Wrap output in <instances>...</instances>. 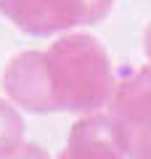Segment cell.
Listing matches in <instances>:
<instances>
[{"label": "cell", "instance_id": "cell-2", "mask_svg": "<svg viewBox=\"0 0 151 159\" xmlns=\"http://www.w3.org/2000/svg\"><path fill=\"white\" fill-rule=\"evenodd\" d=\"M106 119L125 157L151 159V64L119 69Z\"/></svg>", "mask_w": 151, "mask_h": 159}, {"label": "cell", "instance_id": "cell-5", "mask_svg": "<svg viewBox=\"0 0 151 159\" xmlns=\"http://www.w3.org/2000/svg\"><path fill=\"white\" fill-rule=\"evenodd\" d=\"M24 117L11 101H0V159L21 146Z\"/></svg>", "mask_w": 151, "mask_h": 159}, {"label": "cell", "instance_id": "cell-4", "mask_svg": "<svg viewBox=\"0 0 151 159\" xmlns=\"http://www.w3.org/2000/svg\"><path fill=\"white\" fill-rule=\"evenodd\" d=\"M56 159H127L117 146L106 114H88L74 122L66 146Z\"/></svg>", "mask_w": 151, "mask_h": 159}, {"label": "cell", "instance_id": "cell-1", "mask_svg": "<svg viewBox=\"0 0 151 159\" xmlns=\"http://www.w3.org/2000/svg\"><path fill=\"white\" fill-rule=\"evenodd\" d=\"M117 85L106 48L93 34H61L45 51H24L8 61L3 90L13 106L34 114H98Z\"/></svg>", "mask_w": 151, "mask_h": 159}, {"label": "cell", "instance_id": "cell-3", "mask_svg": "<svg viewBox=\"0 0 151 159\" xmlns=\"http://www.w3.org/2000/svg\"><path fill=\"white\" fill-rule=\"evenodd\" d=\"M114 0H0V13L32 37H50L82 24H98Z\"/></svg>", "mask_w": 151, "mask_h": 159}, {"label": "cell", "instance_id": "cell-7", "mask_svg": "<svg viewBox=\"0 0 151 159\" xmlns=\"http://www.w3.org/2000/svg\"><path fill=\"white\" fill-rule=\"evenodd\" d=\"M143 48H146V56H149V61H151V24L143 32Z\"/></svg>", "mask_w": 151, "mask_h": 159}, {"label": "cell", "instance_id": "cell-6", "mask_svg": "<svg viewBox=\"0 0 151 159\" xmlns=\"http://www.w3.org/2000/svg\"><path fill=\"white\" fill-rule=\"evenodd\" d=\"M3 159H50V157H48V151H45L43 146H37V143H21L16 151H11Z\"/></svg>", "mask_w": 151, "mask_h": 159}]
</instances>
